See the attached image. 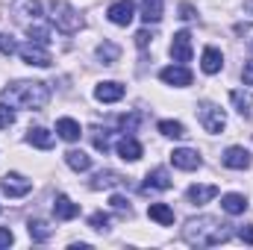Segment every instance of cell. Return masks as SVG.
Wrapping results in <instances>:
<instances>
[{"label": "cell", "instance_id": "6da1fadb", "mask_svg": "<svg viewBox=\"0 0 253 250\" xmlns=\"http://www.w3.org/2000/svg\"><path fill=\"white\" fill-rule=\"evenodd\" d=\"M183 239L189 242L191 248H215V245H224L233 239V230L230 224L212 218V215H200V218H191L183 227Z\"/></svg>", "mask_w": 253, "mask_h": 250}, {"label": "cell", "instance_id": "7a4b0ae2", "mask_svg": "<svg viewBox=\"0 0 253 250\" xmlns=\"http://www.w3.org/2000/svg\"><path fill=\"white\" fill-rule=\"evenodd\" d=\"M0 100L9 103L12 109H33V112H39V109L47 106V100H50V88H47L44 83L18 80V83L6 85V88L0 91Z\"/></svg>", "mask_w": 253, "mask_h": 250}, {"label": "cell", "instance_id": "3957f363", "mask_svg": "<svg viewBox=\"0 0 253 250\" xmlns=\"http://www.w3.org/2000/svg\"><path fill=\"white\" fill-rule=\"evenodd\" d=\"M47 9H50V21L56 24L59 33H77V30L83 27V15H80L71 3H65V0H53Z\"/></svg>", "mask_w": 253, "mask_h": 250}, {"label": "cell", "instance_id": "277c9868", "mask_svg": "<svg viewBox=\"0 0 253 250\" xmlns=\"http://www.w3.org/2000/svg\"><path fill=\"white\" fill-rule=\"evenodd\" d=\"M197 121L200 126L206 129V132H221L224 126H227V115H224V109L221 106H215V103H209V100H203L200 106H197Z\"/></svg>", "mask_w": 253, "mask_h": 250}, {"label": "cell", "instance_id": "5b68a950", "mask_svg": "<svg viewBox=\"0 0 253 250\" xmlns=\"http://www.w3.org/2000/svg\"><path fill=\"white\" fill-rule=\"evenodd\" d=\"M18 53H21V59H24L27 65H36V68H50V65H53L50 53H47V47L39 44V42H27V44H21Z\"/></svg>", "mask_w": 253, "mask_h": 250}, {"label": "cell", "instance_id": "8992f818", "mask_svg": "<svg viewBox=\"0 0 253 250\" xmlns=\"http://www.w3.org/2000/svg\"><path fill=\"white\" fill-rule=\"evenodd\" d=\"M0 188H3V194H6V197H24V194H30V191H33V180H27L24 174L9 171V174H3Z\"/></svg>", "mask_w": 253, "mask_h": 250}, {"label": "cell", "instance_id": "52a82bcc", "mask_svg": "<svg viewBox=\"0 0 253 250\" xmlns=\"http://www.w3.org/2000/svg\"><path fill=\"white\" fill-rule=\"evenodd\" d=\"M106 15L115 27H129L132 18H135V3L132 0H115V3H109Z\"/></svg>", "mask_w": 253, "mask_h": 250}, {"label": "cell", "instance_id": "ba28073f", "mask_svg": "<svg viewBox=\"0 0 253 250\" xmlns=\"http://www.w3.org/2000/svg\"><path fill=\"white\" fill-rule=\"evenodd\" d=\"M171 59L177 65L191 62V33L189 30L174 33V39H171Z\"/></svg>", "mask_w": 253, "mask_h": 250}, {"label": "cell", "instance_id": "9c48e42d", "mask_svg": "<svg viewBox=\"0 0 253 250\" xmlns=\"http://www.w3.org/2000/svg\"><path fill=\"white\" fill-rule=\"evenodd\" d=\"M159 80H162L165 85L186 88V85H191V71L186 68V65H168V68L159 71Z\"/></svg>", "mask_w": 253, "mask_h": 250}, {"label": "cell", "instance_id": "30bf717a", "mask_svg": "<svg viewBox=\"0 0 253 250\" xmlns=\"http://www.w3.org/2000/svg\"><path fill=\"white\" fill-rule=\"evenodd\" d=\"M171 162H174V168H180V171H197V168L203 165V159L197 156V150H189V147L174 150V153H171Z\"/></svg>", "mask_w": 253, "mask_h": 250}, {"label": "cell", "instance_id": "8fae6325", "mask_svg": "<svg viewBox=\"0 0 253 250\" xmlns=\"http://www.w3.org/2000/svg\"><path fill=\"white\" fill-rule=\"evenodd\" d=\"M221 162L227 168H233V171H245V168H251V153L245 147H227L224 156H221Z\"/></svg>", "mask_w": 253, "mask_h": 250}, {"label": "cell", "instance_id": "7c38bea8", "mask_svg": "<svg viewBox=\"0 0 253 250\" xmlns=\"http://www.w3.org/2000/svg\"><path fill=\"white\" fill-rule=\"evenodd\" d=\"M171 186H174L171 174H168L165 168H156V171H150V174L144 177V186H141V191H168Z\"/></svg>", "mask_w": 253, "mask_h": 250}, {"label": "cell", "instance_id": "4fadbf2b", "mask_svg": "<svg viewBox=\"0 0 253 250\" xmlns=\"http://www.w3.org/2000/svg\"><path fill=\"white\" fill-rule=\"evenodd\" d=\"M94 97H97L100 103H118V100L124 97V85H121V83H115V80L100 83V85L94 88Z\"/></svg>", "mask_w": 253, "mask_h": 250}, {"label": "cell", "instance_id": "5bb4252c", "mask_svg": "<svg viewBox=\"0 0 253 250\" xmlns=\"http://www.w3.org/2000/svg\"><path fill=\"white\" fill-rule=\"evenodd\" d=\"M53 215H56L59 221H71V218L80 215V206H77L68 194H56V200H53Z\"/></svg>", "mask_w": 253, "mask_h": 250}, {"label": "cell", "instance_id": "9a60e30c", "mask_svg": "<svg viewBox=\"0 0 253 250\" xmlns=\"http://www.w3.org/2000/svg\"><path fill=\"white\" fill-rule=\"evenodd\" d=\"M27 141L39 150H50L53 147V132H47L44 126H30L27 129Z\"/></svg>", "mask_w": 253, "mask_h": 250}, {"label": "cell", "instance_id": "2e32d148", "mask_svg": "<svg viewBox=\"0 0 253 250\" xmlns=\"http://www.w3.org/2000/svg\"><path fill=\"white\" fill-rule=\"evenodd\" d=\"M200 68H203V74H218V71L224 68L221 50H218V47H206L203 56H200Z\"/></svg>", "mask_w": 253, "mask_h": 250}, {"label": "cell", "instance_id": "e0dca14e", "mask_svg": "<svg viewBox=\"0 0 253 250\" xmlns=\"http://www.w3.org/2000/svg\"><path fill=\"white\" fill-rule=\"evenodd\" d=\"M186 197H189V203H194V206H203V203H209V200L218 197V186H191L186 191Z\"/></svg>", "mask_w": 253, "mask_h": 250}, {"label": "cell", "instance_id": "ac0fdd59", "mask_svg": "<svg viewBox=\"0 0 253 250\" xmlns=\"http://www.w3.org/2000/svg\"><path fill=\"white\" fill-rule=\"evenodd\" d=\"M118 156H121L124 162H138V159H141V144H138L132 135H124V138L118 141Z\"/></svg>", "mask_w": 253, "mask_h": 250}, {"label": "cell", "instance_id": "d6986e66", "mask_svg": "<svg viewBox=\"0 0 253 250\" xmlns=\"http://www.w3.org/2000/svg\"><path fill=\"white\" fill-rule=\"evenodd\" d=\"M221 209H224L227 215H245L248 197H245V194H224V197H221Z\"/></svg>", "mask_w": 253, "mask_h": 250}, {"label": "cell", "instance_id": "ffe728a7", "mask_svg": "<svg viewBox=\"0 0 253 250\" xmlns=\"http://www.w3.org/2000/svg\"><path fill=\"white\" fill-rule=\"evenodd\" d=\"M147 215H150V221H156V224H162V227H171V224H174V209H171L168 203H150Z\"/></svg>", "mask_w": 253, "mask_h": 250}, {"label": "cell", "instance_id": "44dd1931", "mask_svg": "<svg viewBox=\"0 0 253 250\" xmlns=\"http://www.w3.org/2000/svg\"><path fill=\"white\" fill-rule=\"evenodd\" d=\"M118 183H124V177L118 171H97L88 186L94 188V191H100V188H112V186H118Z\"/></svg>", "mask_w": 253, "mask_h": 250}, {"label": "cell", "instance_id": "7402d4cb", "mask_svg": "<svg viewBox=\"0 0 253 250\" xmlns=\"http://www.w3.org/2000/svg\"><path fill=\"white\" fill-rule=\"evenodd\" d=\"M162 3L165 0H141V21L144 24H159L162 21Z\"/></svg>", "mask_w": 253, "mask_h": 250}, {"label": "cell", "instance_id": "603a6c76", "mask_svg": "<svg viewBox=\"0 0 253 250\" xmlns=\"http://www.w3.org/2000/svg\"><path fill=\"white\" fill-rule=\"evenodd\" d=\"M56 132L65 141H80V135H83V129H80V124L74 118H59L56 121Z\"/></svg>", "mask_w": 253, "mask_h": 250}, {"label": "cell", "instance_id": "cb8c5ba5", "mask_svg": "<svg viewBox=\"0 0 253 250\" xmlns=\"http://www.w3.org/2000/svg\"><path fill=\"white\" fill-rule=\"evenodd\" d=\"M65 162H68L71 171H88L91 168V156L83 153V150H68L65 153Z\"/></svg>", "mask_w": 253, "mask_h": 250}, {"label": "cell", "instance_id": "d4e9b609", "mask_svg": "<svg viewBox=\"0 0 253 250\" xmlns=\"http://www.w3.org/2000/svg\"><path fill=\"white\" fill-rule=\"evenodd\" d=\"M27 233H30L33 242H47L50 233H53V227H50L47 221H30V224H27Z\"/></svg>", "mask_w": 253, "mask_h": 250}, {"label": "cell", "instance_id": "484cf974", "mask_svg": "<svg viewBox=\"0 0 253 250\" xmlns=\"http://www.w3.org/2000/svg\"><path fill=\"white\" fill-rule=\"evenodd\" d=\"M118 56H121V47H118L115 42H103V44L97 47V59H100L103 65H115Z\"/></svg>", "mask_w": 253, "mask_h": 250}, {"label": "cell", "instance_id": "4316f807", "mask_svg": "<svg viewBox=\"0 0 253 250\" xmlns=\"http://www.w3.org/2000/svg\"><path fill=\"white\" fill-rule=\"evenodd\" d=\"M91 141H94V150L106 153L112 147V132L109 129H100V126H91Z\"/></svg>", "mask_w": 253, "mask_h": 250}, {"label": "cell", "instance_id": "83f0119b", "mask_svg": "<svg viewBox=\"0 0 253 250\" xmlns=\"http://www.w3.org/2000/svg\"><path fill=\"white\" fill-rule=\"evenodd\" d=\"M156 129L162 132V135H168V138H186L189 132H186V126L180 124V121H159Z\"/></svg>", "mask_w": 253, "mask_h": 250}, {"label": "cell", "instance_id": "f1b7e54d", "mask_svg": "<svg viewBox=\"0 0 253 250\" xmlns=\"http://www.w3.org/2000/svg\"><path fill=\"white\" fill-rule=\"evenodd\" d=\"M230 100L236 103L239 115H245V118H251V115H253V100L245 94V91H230Z\"/></svg>", "mask_w": 253, "mask_h": 250}, {"label": "cell", "instance_id": "f546056e", "mask_svg": "<svg viewBox=\"0 0 253 250\" xmlns=\"http://www.w3.org/2000/svg\"><path fill=\"white\" fill-rule=\"evenodd\" d=\"M27 33H30V42H39V44L47 47V42H50V30H47L44 24L33 21V24H27Z\"/></svg>", "mask_w": 253, "mask_h": 250}, {"label": "cell", "instance_id": "4dcf8cb0", "mask_svg": "<svg viewBox=\"0 0 253 250\" xmlns=\"http://www.w3.org/2000/svg\"><path fill=\"white\" fill-rule=\"evenodd\" d=\"M88 227L97 230V233H106V230H109V215H106V212H94V215L88 218Z\"/></svg>", "mask_w": 253, "mask_h": 250}, {"label": "cell", "instance_id": "1f68e13d", "mask_svg": "<svg viewBox=\"0 0 253 250\" xmlns=\"http://www.w3.org/2000/svg\"><path fill=\"white\" fill-rule=\"evenodd\" d=\"M12 124H15V112H12V106H9V103H3V100H0V129H9Z\"/></svg>", "mask_w": 253, "mask_h": 250}, {"label": "cell", "instance_id": "d6a6232c", "mask_svg": "<svg viewBox=\"0 0 253 250\" xmlns=\"http://www.w3.org/2000/svg\"><path fill=\"white\" fill-rule=\"evenodd\" d=\"M15 50H18V44L12 42V36H6V33H0V53H3V56H12Z\"/></svg>", "mask_w": 253, "mask_h": 250}, {"label": "cell", "instance_id": "836d02e7", "mask_svg": "<svg viewBox=\"0 0 253 250\" xmlns=\"http://www.w3.org/2000/svg\"><path fill=\"white\" fill-rule=\"evenodd\" d=\"M109 203H112V209H118V212L129 215V200H126V197H121V194H112V197H109Z\"/></svg>", "mask_w": 253, "mask_h": 250}, {"label": "cell", "instance_id": "e575fe53", "mask_svg": "<svg viewBox=\"0 0 253 250\" xmlns=\"http://www.w3.org/2000/svg\"><path fill=\"white\" fill-rule=\"evenodd\" d=\"M138 121H141V115H138V112H132V115H129V118H121V129H124L126 135H129V132H132V129H135V124H138Z\"/></svg>", "mask_w": 253, "mask_h": 250}, {"label": "cell", "instance_id": "d590c367", "mask_svg": "<svg viewBox=\"0 0 253 250\" xmlns=\"http://www.w3.org/2000/svg\"><path fill=\"white\" fill-rule=\"evenodd\" d=\"M180 18H183V21H194V18H197V9H194L191 3H180Z\"/></svg>", "mask_w": 253, "mask_h": 250}, {"label": "cell", "instance_id": "8d00e7d4", "mask_svg": "<svg viewBox=\"0 0 253 250\" xmlns=\"http://www.w3.org/2000/svg\"><path fill=\"white\" fill-rule=\"evenodd\" d=\"M242 80H245V85H253V59L245 62V68H242Z\"/></svg>", "mask_w": 253, "mask_h": 250}, {"label": "cell", "instance_id": "74e56055", "mask_svg": "<svg viewBox=\"0 0 253 250\" xmlns=\"http://www.w3.org/2000/svg\"><path fill=\"white\" fill-rule=\"evenodd\" d=\"M150 39H153V36H150L147 30H138V33H135V44H138V47H147Z\"/></svg>", "mask_w": 253, "mask_h": 250}, {"label": "cell", "instance_id": "f35d334b", "mask_svg": "<svg viewBox=\"0 0 253 250\" xmlns=\"http://www.w3.org/2000/svg\"><path fill=\"white\" fill-rule=\"evenodd\" d=\"M239 239H242L245 245H253V224H248V227L239 230Z\"/></svg>", "mask_w": 253, "mask_h": 250}, {"label": "cell", "instance_id": "ab89813d", "mask_svg": "<svg viewBox=\"0 0 253 250\" xmlns=\"http://www.w3.org/2000/svg\"><path fill=\"white\" fill-rule=\"evenodd\" d=\"M12 242H15V236H12V230H3V227H0V250H3V248H9Z\"/></svg>", "mask_w": 253, "mask_h": 250}]
</instances>
